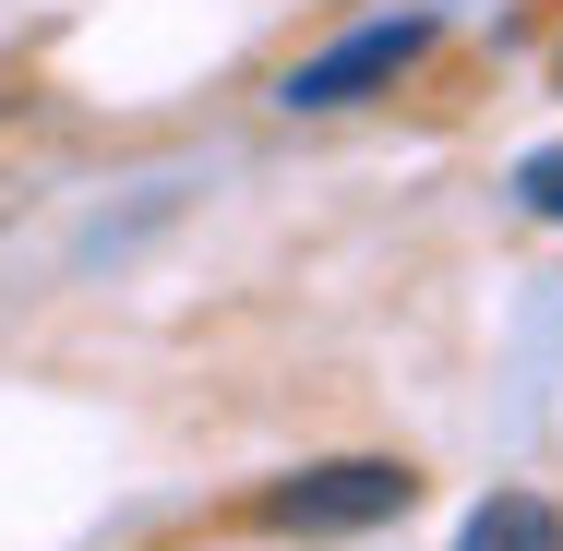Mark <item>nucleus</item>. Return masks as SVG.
Wrapping results in <instances>:
<instances>
[{"label":"nucleus","instance_id":"obj_1","mask_svg":"<svg viewBox=\"0 0 563 551\" xmlns=\"http://www.w3.org/2000/svg\"><path fill=\"white\" fill-rule=\"evenodd\" d=\"M408 504H420V467H396V455H336V467L276 480V492H264V528L336 540V528H384V516H408Z\"/></svg>","mask_w":563,"mask_h":551},{"label":"nucleus","instance_id":"obj_2","mask_svg":"<svg viewBox=\"0 0 563 551\" xmlns=\"http://www.w3.org/2000/svg\"><path fill=\"white\" fill-rule=\"evenodd\" d=\"M420 48H432V12H384V24H360V36H336L324 60L288 73V109H360V97H384Z\"/></svg>","mask_w":563,"mask_h":551},{"label":"nucleus","instance_id":"obj_3","mask_svg":"<svg viewBox=\"0 0 563 551\" xmlns=\"http://www.w3.org/2000/svg\"><path fill=\"white\" fill-rule=\"evenodd\" d=\"M455 551H563V516L540 504V492H492L479 516H467V540Z\"/></svg>","mask_w":563,"mask_h":551},{"label":"nucleus","instance_id":"obj_4","mask_svg":"<svg viewBox=\"0 0 563 551\" xmlns=\"http://www.w3.org/2000/svg\"><path fill=\"white\" fill-rule=\"evenodd\" d=\"M528 205H540V217H563V156H528Z\"/></svg>","mask_w":563,"mask_h":551}]
</instances>
